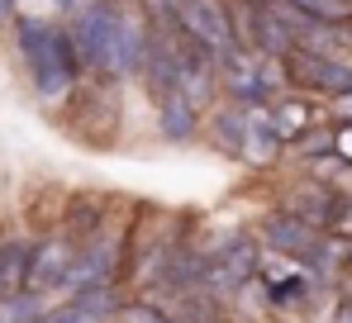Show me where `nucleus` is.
<instances>
[{
  "instance_id": "f257e3e1",
  "label": "nucleus",
  "mask_w": 352,
  "mask_h": 323,
  "mask_svg": "<svg viewBox=\"0 0 352 323\" xmlns=\"http://www.w3.org/2000/svg\"><path fill=\"white\" fill-rule=\"evenodd\" d=\"M72 43L91 81H129L143 76L153 48V10L148 0H86L72 14Z\"/></svg>"
},
{
  "instance_id": "f03ea898",
  "label": "nucleus",
  "mask_w": 352,
  "mask_h": 323,
  "mask_svg": "<svg viewBox=\"0 0 352 323\" xmlns=\"http://www.w3.org/2000/svg\"><path fill=\"white\" fill-rule=\"evenodd\" d=\"M10 29H14V53L24 62V76L38 100H67L86 81V67L76 57L67 24L43 19V14H14Z\"/></svg>"
},
{
  "instance_id": "7ed1b4c3",
  "label": "nucleus",
  "mask_w": 352,
  "mask_h": 323,
  "mask_svg": "<svg viewBox=\"0 0 352 323\" xmlns=\"http://www.w3.org/2000/svg\"><path fill=\"white\" fill-rule=\"evenodd\" d=\"M176 24L214 57L219 67L243 53V43H238V34H234V10H229V0H176Z\"/></svg>"
},
{
  "instance_id": "20e7f679",
  "label": "nucleus",
  "mask_w": 352,
  "mask_h": 323,
  "mask_svg": "<svg viewBox=\"0 0 352 323\" xmlns=\"http://www.w3.org/2000/svg\"><path fill=\"white\" fill-rule=\"evenodd\" d=\"M286 86L305 91L314 100H338L352 91V62L338 53H319V48H295L286 62Z\"/></svg>"
},
{
  "instance_id": "39448f33",
  "label": "nucleus",
  "mask_w": 352,
  "mask_h": 323,
  "mask_svg": "<svg viewBox=\"0 0 352 323\" xmlns=\"http://www.w3.org/2000/svg\"><path fill=\"white\" fill-rule=\"evenodd\" d=\"M76 252H81V243L67 233V228H43L38 238H34V262H29V290L34 295H48V300H62V290H67V276L76 267Z\"/></svg>"
},
{
  "instance_id": "423d86ee",
  "label": "nucleus",
  "mask_w": 352,
  "mask_h": 323,
  "mask_svg": "<svg viewBox=\"0 0 352 323\" xmlns=\"http://www.w3.org/2000/svg\"><path fill=\"white\" fill-rule=\"evenodd\" d=\"M267 109H272V129H276V138H281L286 148H300V143L324 124L319 100L305 96V91H286V96H276Z\"/></svg>"
},
{
  "instance_id": "0eeeda50",
  "label": "nucleus",
  "mask_w": 352,
  "mask_h": 323,
  "mask_svg": "<svg viewBox=\"0 0 352 323\" xmlns=\"http://www.w3.org/2000/svg\"><path fill=\"white\" fill-rule=\"evenodd\" d=\"M272 210H286V214L305 219V223H314V228L329 233L333 210H338V190L324 186V181H300V186H286V195H281Z\"/></svg>"
},
{
  "instance_id": "6e6552de",
  "label": "nucleus",
  "mask_w": 352,
  "mask_h": 323,
  "mask_svg": "<svg viewBox=\"0 0 352 323\" xmlns=\"http://www.w3.org/2000/svg\"><path fill=\"white\" fill-rule=\"evenodd\" d=\"M157 105V138H167V143H195V133H205V109L195 105L190 96H162V100H153Z\"/></svg>"
},
{
  "instance_id": "1a4fd4ad",
  "label": "nucleus",
  "mask_w": 352,
  "mask_h": 323,
  "mask_svg": "<svg viewBox=\"0 0 352 323\" xmlns=\"http://www.w3.org/2000/svg\"><path fill=\"white\" fill-rule=\"evenodd\" d=\"M29 262H34V238L29 233H0V300L29 290Z\"/></svg>"
},
{
  "instance_id": "9d476101",
  "label": "nucleus",
  "mask_w": 352,
  "mask_h": 323,
  "mask_svg": "<svg viewBox=\"0 0 352 323\" xmlns=\"http://www.w3.org/2000/svg\"><path fill=\"white\" fill-rule=\"evenodd\" d=\"M53 309V300L48 295H34V290H24V295H10V300H0V323H38L43 314Z\"/></svg>"
},
{
  "instance_id": "9b49d317",
  "label": "nucleus",
  "mask_w": 352,
  "mask_h": 323,
  "mask_svg": "<svg viewBox=\"0 0 352 323\" xmlns=\"http://www.w3.org/2000/svg\"><path fill=\"white\" fill-rule=\"evenodd\" d=\"M286 5H295L305 19H314V24H324V29H343L352 19L348 0H286Z\"/></svg>"
},
{
  "instance_id": "f8f14e48",
  "label": "nucleus",
  "mask_w": 352,
  "mask_h": 323,
  "mask_svg": "<svg viewBox=\"0 0 352 323\" xmlns=\"http://www.w3.org/2000/svg\"><path fill=\"white\" fill-rule=\"evenodd\" d=\"M333 157L352 166V124H333Z\"/></svg>"
},
{
  "instance_id": "ddd939ff",
  "label": "nucleus",
  "mask_w": 352,
  "mask_h": 323,
  "mask_svg": "<svg viewBox=\"0 0 352 323\" xmlns=\"http://www.w3.org/2000/svg\"><path fill=\"white\" fill-rule=\"evenodd\" d=\"M329 124H352V91L338 96V100H329Z\"/></svg>"
},
{
  "instance_id": "4468645a",
  "label": "nucleus",
  "mask_w": 352,
  "mask_h": 323,
  "mask_svg": "<svg viewBox=\"0 0 352 323\" xmlns=\"http://www.w3.org/2000/svg\"><path fill=\"white\" fill-rule=\"evenodd\" d=\"M329 323H352V295H338V300H333V314H329Z\"/></svg>"
},
{
  "instance_id": "2eb2a0df",
  "label": "nucleus",
  "mask_w": 352,
  "mask_h": 323,
  "mask_svg": "<svg viewBox=\"0 0 352 323\" xmlns=\"http://www.w3.org/2000/svg\"><path fill=\"white\" fill-rule=\"evenodd\" d=\"M343 38H348V43H352V19H348V24H343Z\"/></svg>"
},
{
  "instance_id": "dca6fc26",
  "label": "nucleus",
  "mask_w": 352,
  "mask_h": 323,
  "mask_svg": "<svg viewBox=\"0 0 352 323\" xmlns=\"http://www.w3.org/2000/svg\"><path fill=\"white\" fill-rule=\"evenodd\" d=\"M252 5H267V0H252Z\"/></svg>"
}]
</instances>
